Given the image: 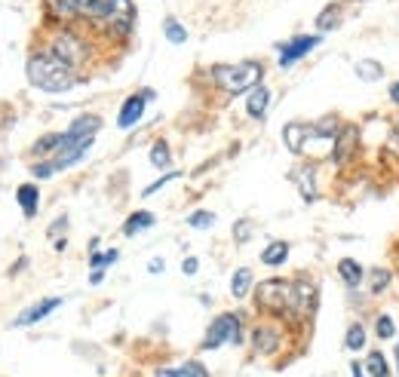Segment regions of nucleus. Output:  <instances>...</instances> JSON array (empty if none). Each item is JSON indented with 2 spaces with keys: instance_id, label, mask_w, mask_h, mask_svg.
Instances as JSON below:
<instances>
[{
  "instance_id": "obj_39",
  "label": "nucleus",
  "mask_w": 399,
  "mask_h": 377,
  "mask_svg": "<svg viewBox=\"0 0 399 377\" xmlns=\"http://www.w3.org/2000/svg\"><path fill=\"white\" fill-rule=\"evenodd\" d=\"M102 279H104V273H102V270H93V276H89V282H93V286H99Z\"/></svg>"
},
{
  "instance_id": "obj_5",
  "label": "nucleus",
  "mask_w": 399,
  "mask_h": 377,
  "mask_svg": "<svg viewBox=\"0 0 399 377\" xmlns=\"http://www.w3.org/2000/svg\"><path fill=\"white\" fill-rule=\"evenodd\" d=\"M243 341V319L237 313H221L212 319L203 337V350H218L225 343H240Z\"/></svg>"
},
{
  "instance_id": "obj_36",
  "label": "nucleus",
  "mask_w": 399,
  "mask_h": 377,
  "mask_svg": "<svg viewBox=\"0 0 399 377\" xmlns=\"http://www.w3.org/2000/svg\"><path fill=\"white\" fill-rule=\"evenodd\" d=\"M350 374H353V377H369V374H365V365H359L356 359L350 362Z\"/></svg>"
},
{
  "instance_id": "obj_4",
  "label": "nucleus",
  "mask_w": 399,
  "mask_h": 377,
  "mask_svg": "<svg viewBox=\"0 0 399 377\" xmlns=\"http://www.w3.org/2000/svg\"><path fill=\"white\" fill-rule=\"evenodd\" d=\"M292 292H295V282L273 276V279H264L255 286V301L267 313L286 316V313H292Z\"/></svg>"
},
{
  "instance_id": "obj_10",
  "label": "nucleus",
  "mask_w": 399,
  "mask_h": 377,
  "mask_svg": "<svg viewBox=\"0 0 399 377\" xmlns=\"http://www.w3.org/2000/svg\"><path fill=\"white\" fill-rule=\"evenodd\" d=\"M277 347H280V328H273V325H255L252 328V350L255 353L271 356V353H277Z\"/></svg>"
},
{
  "instance_id": "obj_1",
  "label": "nucleus",
  "mask_w": 399,
  "mask_h": 377,
  "mask_svg": "<svg viewBox=\"0 0 399 377\" xmlns=\"http://www.w3.org/2000/svg\"><path fill=\"white\" fill-rule=\"evenodd\" d=\"M25 71H28L31 86H37V89H43V92H68L77 86L74 68L65 65L62 58L52 56V52H37V56H31L28 65H25Z\"/></svg>"
},
{
  "instance_id": "obj_25",
  "label": "nucleus",
  "mask_w": 399,
  "mask_h": 377,
  "mask_svg": "<svg viewBox=\"0 0 399 377\" xmlns=\"http://www.w3.org/2000/svg\"><path fill=\"white\" fill-rule=\"evenodd\" d=\"M375 337H378V341H396V337H399L396 319L390 313H378L375 316Z\"/></svg>"
},
{
  "instance_id": "obj_9",
  "label": "nucleus",
  "mask_w": 399,
  "mask_h": 377,
  "mask_svg": "<svg viewBox=\"0 0 399 377\" xmlns=\"http://www.w3.org/2000/svg\"><path fill=\"white\" fill-rule=\"evenodd\" d=\"M145 104H148V95L141 92V95H129L126 102H123V108H120V117H117V126L120 129H133L135 123L145 117Z\"/></svg>"
},
{
  "instance_id": "obj_38",
  "label": "nucleus",
  "mask_w": 399,
  "mask_h": 377,
  "mask_svg": "<svg viewBox=\"0 0 399 377\" xmlns=\"http://www.w3.org/2000/svg\"><path fill=\"white\" fill-rule=\"evenodd\" d=\"M163 267H166V264H163V258H154V261L148 264V270H150V273H160Z\"/></svg>"
},
{
  "instance_id": "obj_3",
  "label": "nucleus",
  "mask_w": 399,
  "mask_h": 377,
  "mask_svg": "<svg viewBox=\"0 0 399 377\" xmlns=\"http://www.w3.org/2000/svg\"><path fill=\"white\" fill-rule=\"evenodd\" d=\"M74 12L83 19H99L114 25L120 34H126L133 22V3L129 0H74Z\"/></svg>"
},
{
  "instance_id": "obj_19",
  "label": "nucleus",
  "mask_w": 399,
  "mask_h": 377,
  "mask_svg": "<svg viewBox=\"0 0 399 377\" xmlns=\"http://www.w3.org/2000/svg\"><path fill=\"white\" fill-rule=\"evenodd\" d=\"M353 71H356V77L363 83H378L384 77V65L375 62V58H359V62L353 65Z\"/></svg>"
},
{
  "instance_id": "obj_23",
  "label": "nucleus",
  "mask_w": 399,
  "mask_h": 377,
  "mask_svg": "<svg viewBox=\"0 0 399 377\" xmlns=\"http://www.w3.org/2000/svg\"><path fill=\"white\" fill-rule=\"evenodd\" d=\"M286 258H289V242H283V240L271 242V246L261 251V264H267V267H280V264H286Z\"/></svg>"
},
{
  "instance_id": "obj_12",
  "label": "nucleus",
  "mask_w": 399,
  "mask_h": 377,
  "mask_svg": "<svg viewBox=\"0 0 399 377\" xmlns=\"http://www.w3.org/2000/svg\"><path fill=\"white\" fill-rule=\"evenodd\" d=\"M356 144H359V132H356V126H344L341 135L335 138V148H332V160H335V163L350 160V157L356 154Z\"/></svg>"
},
{
  "instance_id": "obj_8",
  "label": "nucleus",
  "mask_w": 399,
  "mask_h": 377,
  "mask_svg": "<svg viewBox=\"0 0 399 377\" xmlns=\"http://www.w3.org/2000/svg\"><path fill=\"white\" fill-rule=\"evenodd\" d=\"M317 307V282L313 279H295V292H292V316H310Z\"/></svg>"
},
{
  "instance_id": "obj_27",
  "label": "nucleus",
  "mask_w": 399,
  "mask_h": 377,
  "mask_svg": "<svg viewBox=\"0 0 399 377\" xmlns=\"http://www.w3.org/2000/svg\"><path fill=\"white\" fill-rule=\"evenodd\" d=\"M295 178H298V190H301V196H304L307 203H313V200H317V184H313V169H310V166H301V169H295Z\"/></svg>"
},
{
  "instance_id": "obj_21",
  "label": "nucleus",
  "mask_w": 399,
  "mask_h": 377,
  "mask_svg": "<svg viewBox=\"0 0 399 377\" xmlns=\"http://www.w3.org/2000/svg\"><path fill=\"white\" fill-rule=\"evenodd\" d=\"M365 343H369V332H365V325H363V322H350L347 334H344V347H347L350 353H363Z\"/></svg>"
},
{
  "instance_id": "obj_24",
  "label": "nucleus",
  "mask_w": 399,
  "mask_h": 377,
  "mask_svg": "<svg viewBox=\"0 0 399 377\" xmlns=\"http://www.w3.org/2000/svg\"><path fill=\"white\" fill-rule=\"evenodd\" d=\"M154 221H157V218L150 215V212H133V215L126 218V224H123V233L135 236V233H141V230L154 227Z\"/></svg>"
},
{
  "instance_id": "obj_30",
  "label": "nucleus",
  "mask_w": 399,
  "mask_h": 377,
  "mask_svg": "<svg viewBox=\"0 0 399 377\" xmlns=\"http://www.w3.org/2000/svg\"><path fill=\"white\" fill-rule=\"evenodd\" d=\"M150 166H157V169L172 166V157H169V144L166 141H157L154 148H150Z\"/></svg>"
},
{
  "instance_id": "obj_37",
  "label": "nucleus",
  "mask_w": 399,
  "mask_h": 377,
  "mask_svg": "<svg viewBox=\"0 0 399 377\" xmlns=\"http://www.w3.org/2000/svg\"><path fill=\"white\" fill-rule=\"evenodd\" d=\"M390 102H394V104H399V80H394V83H390Z\"/></svg>"
},
{
  "instance_id": "obj_22",
  "label": "nucleus",
  "mask_w": 399,
  "mask_h": 377,
  "mask_svg": "<svg viewBox=\"0 0 399 377\" xmlns=\"http://www.w3.org/2000/svg\"><path fill=\"white\" fill-rule=\"evenodd\" d=\"M154 377H209V374L200 362H185V365H175V368H157Z\"/></svg>"
},
{
  "instance_id": "obj_2",
  "label": "nucleus",
  "mask_w": 399,
  "mask_h": 377,
  "mask_svg": "<svg viewBox=\"0 0 399 377\" xmlns=\"http://www.w3.org/2000/svg\"><path fill=\"white\" fill-rule=\"evenodd\" d=\"M261 74H264L261 62H233V65H215L212 68V80L225 92H231V95L252 92L261 83Z\"/></svg>"
},
{
  "instance_id": "obj_26",
  "label": "nucleus",
  "mask_w": 399,
  "mask_h": 377,
  "mask_svg": "<svg viewBox=\"0 0 399 377\" xmlns=\"http://www.w3.org/2000/svg\"><path fill=\"white\" fill-rule=\"evenodd\" d=\"M249 288H252V270L249 267H240L237 273L231 276V295L237 297V301H243V297L249 295Z\"/></svg>"
},
{
  "instance_id": "obj_14",
  "label": "nucleus",
  "mask_w": 399,
  "mask_h": 377,
  "mask_svg": "<svg viewBox=\"0 0 399 377\" xmlns=\"http://www.w3.org/2000/svg\"><path fill=\"white\" fill-rule=\"evenodd\" d=\"M99 129H102V117L83 114V117H77V120L68 126L65 135H68V138H95V132H99Z\"/></svg>"
},
{
  "instance_id": "obj_28",
  "label": "nucleus",
  "mask_w": 399,
  "mask_h": 377,
  "mask_svg": "<svg viewBox=\"0 0 399 377\" xmlns=\"http://www.w3.org/2000/svg\"><path fill=\"white\" fill-rule=\"evenodd\" d=\"M338 25H341V10H338L335 3L326 6V10L317 16V28L319 31H332V28H338Z\"/></svg>"
},
{
  "instance_id": "obj_17",
  "label": "nucleus",
  "mask_w": 399,
  "mask_h": 377,
  "mask_svg": "<svg viewBox=\"0 0 399 377\" xmlns=\"http://www.w3.org/2000/svg\"><path fill=\"white\" fill-rule=\"evenodd\" d=\"M307 129H310V123H289L283 129V141H286V148H289L292 154H301V150H304Z\"/></svg>"
},
{
  "instance_id": "obj_31",
  "label": "nucleus",
  "mask_w": 399,
  "mask_h": 377,
  "mask_svg": "<svg viewBox=\"0 0 399 377\" xmlns=\"http://www.w3.org/2000/svg\"><path fill=\"white\" fill-rule=\"evenodd\" d=\"M117 258H120V251H117V249H108V251H99V255L89 258V264H93L95 270H102V267H111V264H117Z\"/></svg>"
},
{
  "instance_id": "obj_34",
  "label": "nucleus",
  "mask_w": 399,
  "mask_h": 377,
  "mask_svg": "<svg viewBox=\"0 0 399 377\" xmlns=\"http://www.w3.org/2000/svg\"><path fill=\"white\" fill-rule=\"evenodd\" d=\"M233 236H237V242H246V240H249V221H240L237 227H233Z\"/></svg>"
},
{
  "instance_id": "obj_33",
  "label": "nucleus",
  "mask_w": 399,
  "mask_h": 377,
  "mask_svg": "<svg viewBox=\"0 0 399 377\" xmlns=\"http://www.w3.org/2000/svg\"><path fill=\"white\" fill-rule=\"evenodd\" d=\"M175 178H179V172H166V175H163V178H157V181L150 184V187H145V196L157 194V190H160V187H166V184H169V181H175Z\"/></svg>"
},
{
  "instance_id": "obj_20",
  "label": "nucleus",
  "mask_w": 399,
  "mask_h": 377,
  "mask_svg": "<svg viewBox=\"0 0 399 377\" xmlns=\"http://www.w3.org/2000/svg\"><path fill=\"white\" fill-rule=\"evenodd\" d=\"M16 200H19V206H22L25 218H34L37 215V203H41V190H37L34 184H22L19 194H16Z\"/></svg>"
},
{
  "instance_id": "obj_41",
  "label": "nucleus",
  "mask_w": 399,
  "mask_h": 377,
  "mask_svg": "<svg viewBox=\"0 0 399 377\" xmlns=\"http://www.w3.org/2000/svg\"><path fill=\"white\" fill-rule=\"evenodd\" d=\"M394 148H396V154H399V132L394 135Z\"/></svg>"
},
{
  "instance_id": "obj_35",
  "label": "nucleus",
  "mask_w": 399,
  "mask_h": 377,
  "mask_svg": "<svg viewBox=\"0 0 399 377\" xmlns=\"http://www.w3.org/2000/svg\"><path fill=\"white\" fill-rule=\"evenodd\" d=\"M197 267H200V264H197V258H185V261H181V270H185L187 276H194V273H197Z\"/></svg>"
},
{
  "instance_id": "obj_15",
  "label": "nucleus",
  "mask_w": 399,
  "mask_h": 377,
  "mask_svg": "<svg viewBox=\"0 0 399 377\" xmlns=\"http://www.w3.org/2000/svg\"><path fill=\"white\" fill-rule=\"evenodd\" d=\"M363 365H365V374L369 377H394V365H390V359L381 350H369Z\"/></svg>"
},
{
  "instance_id": "obj_11",
  "label": "nucleus",
  "mask_w": 399,
  "mask_h": 377,
  "mask_svg": "<svg viewBox=\"0 0 399 377\" xmlns=\"http://www.w3.org/2000/svg\"><path fill=\"white\" fill-rule=\"evenodd\" d=\"M365 273H369V270H365L356 258H341V261H338V276H341V282L350 292H356L359 286H365Z\"/></svg>"
},
{
  "instance_id": "obj_18",
  "label": "nucleus",
  "mask_w": 399,
  "mask_h": 377,
  "mask_svg": "<svg viewBox=\"0 0 399 377\" xmlns=\"http://www.w3.org/2000/svg\"><path fill=\"white\" fill-rule=\"evenodd\" d=\"M390 282H394V273L384 267H372L369 273H365V288H369V295H384L390 288Z\"/></svg>"
},
{
  "instance_id": "obj_6",
  "label": "nucleus",
  "mask_w": 399,
  "mask_h": 377,
  "mask_svg": "<svg viewBox=\"0 0 399 377\" xmlns=\"http://www.w3.org/2000/svg\"><path fill=\"white\" fill-rule=\"evenodd\" d=\"M319 43H323V34H298V37H292V41L280 43L277 46L280 49V58H277L280 68H292V65L301 62L310 49H317Z\"/></svg>"
},
{
  "instance_id": "obj_40",
  "label": "nucleus",
  "mask_w": 399,
  "mask_h": 377,
  "mask_svg": "<svg viewBox=\"0 0 399 377\" xmlns=\"http://www.w3.org/2000/svg\"><path fill=\"white\" fill-rule=\"evenodd\" d=\"M394 359H396V377H399V337H396V347H394Z\"/></svg>"
},
{
  "instance_id": "obj_16",
  "label": "nucleus",
  "mask_w": 399,
  "mask_h": 377,
  "mask_svg": "<svg viewBox=\"0 0 399 377\" xmlns=\"http://www.w3.org/2000/svg\"><path fill=\"white\" fill-rule=\"evenodd\" d=\"M267 104H271V89L267 86H255V89L249 92V102H246V111H249V117H264L267 114Z\"/></svg>"
},
{
  "instance_id": "obj_32",
  "label": "nucleus",
  "mask_w": 399,
  "mask_h": 377,
  "mask_svg": "<svg viewBox=\"0 0 399 377\" xmlns=\"http://www.w3.org/2000/svg\"><path fill=\"white\" fill-rule=\"evenodd\" d=\"M187 224H191V227H197V230L212 227V224H215V215H212V212H194V215L187 218Z\"/></svg>"
},
{
  "instance_id": "obj_7",
  "label": "nucleus",
  "mask_w": 399,
  "mask_h": 377,
  "mask_svg": "<svg viewBox=\"0 0 399 377\" xmlns=\"http://www.w3.org/2000/svg\"><path fill=\"white\" fill-rule=\"evenodd\" d=\"M49 52L62 58L65 65H71V68H77V65L83 62V56H87V49H83V41L77 34H71V31H62V34L52 41Z\"/></svg>"
},
{
  "instance_id": "obj_13",
  "label": "nucleus",
  "mask_w": 399,
  "mask_h": 377,
  "mask_svg": "<svg viewBox=\"0 0 399 377\" xmlns=\"http://www.w3.org/2000/svg\"><path fill=\"white\" fill-rule=\"evenodd\" d=\"M62 297H47V301H41V304H34V307H28L25 313H19L16 316V325L22 328V325H31V322H41V319H47V316L52 313V310H58L62 307Z\"/></svg>"
},
{
  "instance_id": "obj_29",
  "label": "nucleus",
  "mask_w": 399,
  "mask_h": 377,
  "mask_svg": "<svg viewBox=\"0 0 399 377\" xmlns=\"http://www.w3.org/2000/svg\"><path fill=\"white\" fill-rule=\"evenodd\" d=\"M163 34H166L169 43H185L187 41V28L179 22V19H166V22H163Z\"/></svg>"
}]
</instances>
